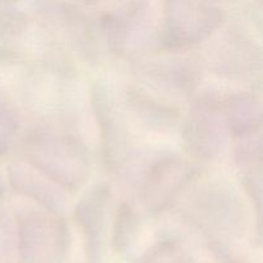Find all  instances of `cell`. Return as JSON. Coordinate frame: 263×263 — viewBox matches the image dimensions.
Listing matches in <instances>:
<instances>
[{"mask_svg": "<svg viewBox=\"0 0 263 263\" xmlns=\"http://www.w3.org/2000/svg\"><path fill=\"white\" fill-rule=\"evenodd\" d=\"M12 125H13V120L9 110L5 108L4 103L0 102V134L4 133L5 130H8Z\"/></svg>", "mask_w": 263, "mask_h": 263, "instance_id": "1", "label": "cell"}]
</instances>
